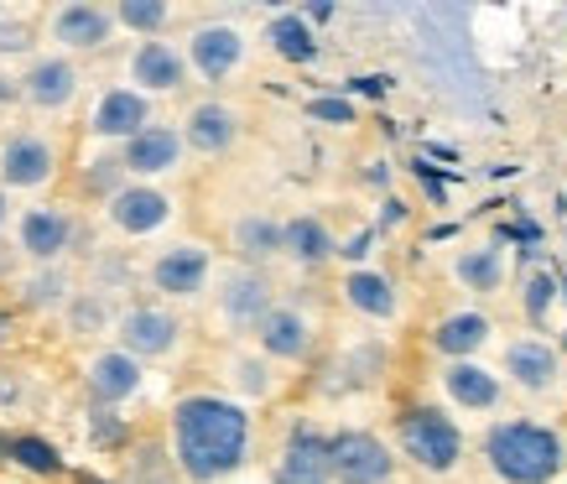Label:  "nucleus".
<instances>
[{
    "label": "nucleus",
    "instance_id": "obj_1",
    "mask_svg": "<svg viewBox=\"0 0 567 484\" xmlns=\"http://www.w3.org/2000/svg\"><path fill=\"white\" fill-rule=\"evenodd\" d=\"M256 416L240 397L193 391L173 406V464L188 484H224L250 464Z\"/></svg>",
    "mask_w": 567,
    "mask_h": 484
},
{
    "label": "nucleus",
    "instance_id": "obj_2",
    "mask_svg": "<svg viewBox=\"0 0 567 484\" xmlns=\"http://www.w3.org/2000/svg\"><path fill=\"white\" fill-rule=\"evenodd\" d=\"M480 459L499 484H557L567 474V433L542 416H495L480 437Z\"/></svg>",
    "mask_w": 567,
    "mask_h": 484
},
{
    "label": "nucleus",
    "instance_id": "obj_3",
    "mask_svg": "<svg viewBox=\"0 0 567 484\" xmlns=\"http://www.w3.org/2000/svg\"><path fill=\"white\" fill-rule=\"evenodd\" d=\"M395 453L427 474V480H447L464 468V453H468V437H464V422L437 406V401H412L395 412Z\"/></svg>",
    "mask_w": 567,
    "mask_h": 484
},
{
    "label": "nucleus",
    "instance_id": "obj_4",
    "mask_svg": "<svg viewBox=\"0 0 567 484\" xmlns=\"http://www.w3.org/2000/svg\"><path fill=\"white\" fill-rule=\"evenodd\" d=\"M499 375L520 397L551 401V397H563V385H567V360H563V349L551 344V339H542V333H516L511 344L499 349Z\"/></svg>",
    "mask_w": 567,
    "mask_h": 484
},
{
    "label": "nucleus",
    "instance_id": "obj_5",
    "mask_svg": "<svg viewBox=\"0 0 567 484\" xmlns=\"http://www.w3.org/2000/svg\"><path fill=\"white\" fill-rule=\"evenodd\" d=\"M437 391L453 416H499L505 412V375L484 360L437 364Z\"/></svg>",
    "mask_w": 567,
    "mask_h": 484
},
{
    "label": "nucleus",
    "instance_id": "obj_6",
    "mask_svg": "<svg viewBox=\"0 0 567 484\" xmlns=\"http://www.w3.org/2000/svg\"><path fill=\"white\" fill-rule=\"evenodd\" d=\"M214 308H219V318L235 333H256L266 323V312L276 308V281L260 266H229L219 277Z\"/></svg>",
    "mask_w": 567,
    "mask_h": 484
},
{
    "label": "nucleus",
    "instance_id": "obj_7",
    "mask_svg": "<svg viewBox=\"0 0 567 484\" xmlns=\"http://www.w3.org/2000/svg\"><path fill=\"white\" fill-rule=\"evenodd\" d=\"M328 459H333V484H391L395 453L364 428L328 433Z\"/></svg>",
    "mask_w": 567,
    "mask_h": 484
},
{
    "label": "nucleus",
    "instance_id": "obj_8",
    "mask_svg": "<svg viewBox=\"0 0 567 484\" xmlns=\"http://www.w3.org/2000/svg\"><path fill=\"white\" fill-rule=\"evenodd\" d=\"M183 344V318L162 302H136L115 318V349L136 354V360H162Z\"/></svg>",
    "mask_w": 567,
    "mask_h": 484
},
{
    "label": "nucleus",
    "instance_id": "obj_9",
    "mask_svg": "<svg viewBox=\"0 0 567 484\" xmlns=\"http://www.w3.org/2000/svg\"><path fill=\"white\" fill-rule=\"evenodd\" d=\"M188 69L204 79V84H224V79H235L245 63V52H250V42H245V32L235 27V21H198L188 32Z\"/></svg>",
    "mask_w": 567,
    "mask_h": 484
},
{
    "label": "nucleus",
    "instance_id": "obj_10",
    "mask_svg": "<svg viewBox=\"0 0 567 484\" xmlns=\"http://www.w3.org/2000/svg\"><path fill=\"white\" fill-rule=\"evenodd\" d=\"M208 281H214V250L204 240H177L152 260V287L162 297H173V302L204 297Z\"/></svg>",
    "mask_w": 567,
    "mask_h": 484
},
{
    "label": "nucleus",
    "instance_id": "obj_11",
    "mask_svg": "<svg viewBox=\"0 0 567 484\" xmlns=\"http://www.w3.org/2000/svg\"><path fill=\"white\" fill-rule=\"evenodd\" d=\"M271 484H333V459H328V433L312 422H292L276 453Z\"/></svg>",
    "mask_w": 567,
    "mask_h": 484
},
{
    "label": "nucleus",
    "instance_id": "obj_12",
    "mask_svg": "<svg viewBox=\"0 0 567 484\" xmlns=\"http://www.w3.org/2000/svg\"><path fill=\"white\" fill-rule=\"evenodd\" d=\"M495 344V318L484 308H447L427 329V349L443 364L453 360H480L484 349Z\"/></svg>",
    "mask_w": 567,
    "mask_h": 484
},
{
    "label": "nucleus",
    "instance_id": "obj_13",
    "mask_svg": "<svg viewBox=\"0 0 567 484\" xmlns=\"http://www.w3.org/2000/svg\"><path fill=\"white\" fill-rule=\"evenodd\" d=\"M256 349L271 364H302L318 349V329H312V318L297 302H276L266 312V323L256 329Z\"/></svg>",
    "mask_w": 567,
    "mask_h": 484
},
{
    "label": "nucleus",
    "instance_id": "obj_14",
    "mask_svg": "<svg viewBox=\"0 0 567 484\" xmlns=\"http://www.w3.org/2000/svg\"><path fill=\"white\" fill-rule=\"evenodd\" d=\"M52 173H58V146L37 131H21L0 146V188H17V193H37L48 188Z\"/></svg>",
    "mask_w": 567,
    "mask_h": 484
},
{
    "label": "nucleus",
    "instance_id": "obj_15",
    "mask_svg": "<svg viewBox=\"0 0 567 484\" xmlns=\"http://www.w3.org/2000/svg\"><path fill=\"white\" fill-rule=\"evenodd\" d=\"M104 214H110V225L121 229V235L141 240V235H156V229L173 225L177 204L162 188H152V183H125V188L104 204Z\"/></svg>",
    "mask_w": 567,
    "mask_h": 484
},
{
    "label": "nucleus",
    "instance_id": "obj_16",
    "mask_svg": "<svg viewBox=\"0 0 567 484\" xmlns=\"http://www.w3.org/2000/svg\"><path fill=\"white\" fill-rule=\"evenodd\" d=\"M245 136V115L224 100H198L183 115V141H188L198 156H229Z\"/></svg>",
    "mask_w": 567,
    "mask_h": 484
},
{
    "label": "nucleus",
    "instance_id": "obj_17",
    "mask_svg": "<svg viewBox=\"0 0 567 484\" xmlns=\"http://www.w3.org/2000/svg\"><path fill=\"white\" fill-rule=\"evenodd\" d=\"M183 152H188V141H183L177 125H146L141 136H131L121 146V162L136 183H152V177L177 173V167H183Z\"/></svg>",
    "mask_w": 567,
    "mask_h": 484
},
{
    "label": "nucleus",
    "instance_id": "obj_18",
    "mask_svg": "<svg viewBox=\"0 0 567 484\" xmlns=\"http://www.w3.org/2000/svg\"><path fill=\"white\" fill-rule=\"evenodd\" d=\"M339 297H344L349 312H360L364 323H395L401 318V287L380 266H349L344 281H339Z\"/></svg>",
    "mask_w": 567,
    "mask_h": 484
},
{
    "label": "nucleus",
    "instance_id": "obj_19",
    "mask_svg": "<svg viewBox=\"0 0 567 484\" xmlns=\"http://www.w3.org/2000/svg\"><path fill=\"white\" fill-rule=\"evenodd\" d=\"M188 52L173 48V42H162V37H152V42H141L136 52H131V84L152 100V94H177V89L188 84Z\"/></svg>",
    "mask_w": 567,
    "mask_h": 484
},
{
    "label": "nucleus",
    "instance_id": "obj_20",
    "mask_svg": "<svg viewBox=\"0 0 567 484\" xmlns=\"http://www.w3.org/2000/svg\"><path fill=\"white\" fill-rule=\"evenodd\" d=\"M115 32V11H104L94 0H69L52 11V42L63 52H100Z\"/></svg>",
    "mask_w": 567,
    "mask_h": 484
},
{
    "label": "nucleus",
    "instance_id": "obj_21",
    "mask_svg": "<svg viewBox=\"0 0 567 484\" xmlns=\"http://www.w3.org/2000/svg\"><path fill=\"white\" fill-rule=\"evenodd\" d=\"M152 125V100L141 94V89H104L100 94V104H94V115H89V131L100 141H131V136H141Z\"/></svg>",
    "mask_w": 567,
    "mask_h": 484
},
{
    "label": "nucleus",
    "instance_id": "obj_22",
    "mask_svg": "<svg viewBox=\"0 0 567 484\" xmlns=\"http://www.w3.org/2000/svg\"><path fill=\"white\" fill-rule=\"evenodd\" d=\"M84 391H89V406H121L141 391V360L136 354H125V349H104L94 354L84 370Z\"/></svg>",
    "mask_w": 567,
    "mask_h": 484
},
{
    "label": "nucleus",
    "instance_id": "obj_23",
    "mask_svg": "<svg viewBox=\"0 0 567 484\" xmlns=\"http://www.w3.org/2000/svg\"><path fill=\"white\" fill-rule=\"evenodd\" d=\"M79 84L84 79L69 58H32V69L21 73V100L32 110H63V104H73Z\"/></svg>",
    "mask_w": 567,
    "mask_h": 484
},
{
    "label": "nucleus",
    "instance_id": "obj_24",
    "mask_svg": "<svg viewBox=\"0 0 567 484\" xmlns=\"http://www.w3.org/2000/svg\"><path fill=\"white\" fill-rule=\"evenodd\" d=\"M21 250H27V256L32 260H42V266H52V260L63 256V250H69V240H73V219L69 214H63V208H27V214H21Z\"/></svg>",
    "mask_w": 567,
    "mask_h": 484
},
{
    "label": "nucleus",
    "instance_id": "obj_25",
    "mask_svg": "<svg viewBox=\"0 0 567 484\" xmlns=\"http://www.w3.org/2000/svg\"><path fill=\"white\" fill-rule=\"evenodd\" d=\"M266 48H271L281 63L308 69V63H318L323 42H318V32H312V21L302 17V11H276V17L266 21Z\"/></svg>",
    "mask_w": 567,
    "mask_h": 484
},
{
    "label": "nucleus",
    "instance_id": "obj_26",
    "mask_svg": "<svg viewBox=\"0 0 567 484\" xmlns=\"http://www.w3.org/2000/svg\"><path fill=\"white\" fill-rule=\"evenodd\" d=\"M229 240H235L240 266H260V271H266V260L287 256V225L271 219V214H245V219H235Z\"/></svg>",
    "mask_w": 567,
    "mask_h": 484
},
{
    "label": "nucleus",
    "instance_id": "obj_27",
    "mask_svg": "<svg viewBox=\"0 0 567 484\" xmlns=\"http://www.w3.org/2000/svg\"><path fill=\"white\" fill-rule=\"evenodd\" d=\"M453 281L474 297H495L499 287H505V250H499V240L458 250V256H453Z\"/></svg>",
    "mask_w": 567,
    "mask_h": 484
},
{
    "label": "nucleus",
    "instance_id": "obj_28",
    "mask_svg": "<svg viewBox=\"0 0 567 484\" xmlns=\"http://www.w3.org/2000/svg\"><path fill=\"white\" fill-rule=\"evenodd\" d=\"M333 256H339V240H333V229H328L318 214L287 219V260H297L302 271H318V266H328Z\"/></svg>",
    "mask_w": 567,
    "mask_h": 484
},
{
    "label": "nucleus",
    "instance_id": "obj_29",
    "mask_svg": "<svg viewBox=\"0 0 567 484\" xmlns=\"http://www.w3.org/2000/svg\"><path fill=\"white\" fill-rule=\"evenodd\" d=\"M229 385L240 391V401H271L281 381H276V364L260 349H240V354H229Z\"/></svg>",
    "mask_w": 567,
    "mask_h": 484
},
{
    "label": "nucleus",
    "instance_id": "obj_30",
    "mask_svg": "<svg viewBox=\"0 0 567 484\" xmlns=\"http://www.w3.org/2000/svg\"><path fill=\"white\" fill-rule=\"evenodd\" d=\"M6 459L17 468H27V474H37V480H58L63 474V453L52 449L48 437H37V433H17L11 443H6Z\"/></svg>",
    "mask_w": 567,
    "mask_h": 484
},
{
    "label": "nucleus",
    "instance_id": "obj_31",
    "mask_svg": "<svg viewBox=\"0 0 567 484\" xmlns=\"http://www.w3.org/2000/svg\"><path fill=\"white\" fill-rule=\"evenodd\" d=\"M557 308H563V297H557V271H547V266L526 271V281H520V312H526V323H532V329H547V318Z\"/></svg>",
    "mask_w": 567,
    "mask_h": 484
},
{
    "label": "nucleus",
    "instance_id": "obj_32",
    "mask_svg": "<svg viewBox=\"0 0 567 484\" xmlns=\"http://www.w3.org/2000/svg\"><path fill=\"white\" fill-rule=\"evenodd\" d=\"M21 297H27V308H37V312L69 308V277H63L58 266H42V271H32V277H27Z\"/></svg>",
    "mask_w": 567,
    "mask_h": 484
},
{
    "label": "nucleus",
    "instance_id": "obj_33",
    "mask_svg": "<svg viewBox=\"0 0 567 484\" xmlns=\"http://www.w3.org/2000/svg\"><path fill=\"white\" fill-rule=\"evenodd\" d=\"M125 183H131V173H125L121 156H94V162L84 167V177H79V188H84L89 198H104V204H110Z\"/></svg>",
    "mask_w": 567,
    "mask_h": 484
},
{
    "label": "nucleus",
    "instance_id": "obj_34",
    "mask_svg": "<svg viewBox=\"0 0 567 484\" xmlns=\"http://www.w3.org/2000/svg\"><path fill=\"white\" fill-rule=\"evenodd\" d=\"M167 17H173V11H167L162 0H121V6H115V21H121L125 32H141L146 42L167 27Z\"/></svg>",
    "mask_w": 567,
    "mask_h": 484
},
{
    "label": "nucleus",
    "instance_id": "obj_35",
    "mask_svg": "<svg viewBox=\"0 0 567 484\" xmlns=\"http://www.w3.org/2000/svg\"><path fill=\"white\" fill-rule=\"evenodd\" d=\"M89 443H94V449H125V443H131V422L115 416L110 406H94V412H89Z\"/></svg>",
    "mask_w": 567,
    "mask_h": 484
},
{
    "label": "nucleus",
    "instance_id": "obj_36",
    "mask_svg": "<svg viewBox=\"0 0 567 484\" xmlns=\"http://www.w3.org/2000/svg\"><path fill=\"white\" fill-rule=\"evenodd\" d=\"M69 323H73V333L110 329V308H104V297H73V302H69Z\"/></svg>",
    "mask_w": 567,
    "mask_h": 484
},
{
    "label": "nucleus",
    "instance_id": "obj_37",
    "mask_svg": "<svg viewBox=\"0 0 567 484\" xmlns=\"http://www.w3.org/2000/svg\"><path fill=\"white\" fill-rule=\"evenodd\" d=\"M308 115L323 125H354V100H344V94H318V100H308Z\"/></svg>",
    "mask_w": 567,
    "mask_h": 484
},
{
    "label": "nucleus",
    "instance_id": "obj_38",
    "mask_svg": "<svg viewBox=\"0 0 567 484\" xmlns=\"http://www.w3.org/2000/svg\"><path fill=\"white\" fill-rule=\"evenodd\" d=\"M32 21L27 17H6L0 21V58H21V52H32Z\"/></svg>",
    "mask_w": 567,
    "mask_h": 484
},
{
    "label": "nucleus",
    "instance_id": "obj_39",
    "mask_svg": "<svg viewBox=\"0 0 567 484\" xmlns=\"http://www.w3.org/2000/svg\"><path fill=\"white\" fill-rule=\"evenodd\" d=\"M375 235H380V229H360L354 240H339V260H354V266H360V260L370 256V245H375Z\"/></svg>",
    "mask_w": 567,
    "mask_h": 484
},
{
    "label": "nucleus",
    "instance_id": "obj_40",
    "mask_svg": "<svg viewBox=\"0 0 567 484\" xmlns=\"http://www.w3.org/2000/svg\"><path fill=\"white\" fill-rule=\"evenodd\" d=\"M156 459H162V453H156V449H141L136 468H141V474H146V480H152V484H167V480H162V464H156Z\"/></svg>",
    "mask_w": 567,
    "mask_h": 484
},
{
    "label": "nucleus",
    "instance_id": "obj_41",
    "mask_svg": "<svg viewBox=\"0 0 567 484\" xmlns=\"http://www.w3.org/2000/svg\"><path fill=\"white\" fill-rule=\"evenodd\" d=\"M401 219H406V204H401V198H385V214H380L375 229H395Z\"/></svg>",
    "mask_w": 567,
    "mask_h": 484
},
{
    "label": "nucleus",
    "instance_id": "obj_42",
    "mask_svg": "<svg viewBox=\"0 0 567 484\" xmlns=\"http://www.w3.org/2000/svg\"><path fill=\"white\" fill-rule=\"evenodd\" d=\"M11 100H21V79H6V73H0V104H11Z\"/></svg>",
    "mask_w": 567,
    "mask_h": 484
},
{
    "label": "nucleus",
    "instance_id": "obj_43",
    "mask_svg": "<svg viewBox=\"0 0 567 484\" xmlns=\"http://www.w3.org/2000/svg\"><path fill=\"white\" fill-rule=\"evenodd\" d=\"M557 297H563V308H567V260L557 266Z\"/></svg>",
    "mask_w": 567,
    "mask_h": 484
},
{
    "label": "nucleus",
    "instance_id": "obj_44",
    "mask_svg": "<svg viewBox=\"0 0 567 484\" xmlns=\"http://www.w3.org/2000/svg\"><path fill=\"white\" fill-rule=\"evenodd\" d=\"M0 401H17V381H0Z\"/></svg>",
    "mask_w": 567,
    "mask_h": 484
},
{
    "label": "nucleus",
    "instance_id": "obj_45",
    "mask_svg": "<svg viewBox=\"0 0 567 484\" xmlns=\"http://www.w3.org/2000/svg\"><path fill=\"white\" fill-rule=\"evenodd\" d=\"M79 484H115V480H100V474H84V480Z\"/></svg>",
    "mask_w": 567,
    "mask_h": 484
},
{
    "label": "nucleus",
    "instance_id": "obj_46",
    "mask_svg": "<svg viewBox=\"0 0 567 484\" xmlns=\"http://www.w3.org/2000/svg\"><path fill=\"white\" fill-rule=\"evenodd\" d=\"M557 349H563V360H567V329H563V333H557Z\"/></svg>",
    "mask_w": 567,
    "mask_h": 484
},
{
    "label": "nucleus",
    "instance_id": "obj_47",
    "mask_svg": "<svg viewBox=\"0 0 567 484\" xmlns=\"http://www.w3.org/2000/svg\"><path fill=\"white\" fill-rule=\"evenodd\" d=\"M0 225H6V193H0Z\"/></svg>",
    "mask_w": 567,
    "mask_h": 484
},
{
    "label": "nucleus",
    "instance_id": "obj_48",
    "mask_svg": "<svg viewBox=\"0 0 567 484\" xmlns=\"http://www.w3.org/2000/svg\"><path fill=\"white\" fill-rule=\"evenodd\" d=\"M6 443H11V437H0V459H6Z\"/></svg>",
    "mask_w": 567,
    "mask_h": 484
},
{
    "label": "nucleus",
    "instance_id": "obj_49",
    "mask_svg": "<svg viewBox=\"0 0 567 484\" xmlns=\"http://www.w3.org/2000/svg\"><path fill=\"white\" fill-rule=\"evenodd\" d=\"M0 271H6V256H0Z\"/></svg>",
    "mask_w": 567,
    "mask_h": 484
}]
</instances>
